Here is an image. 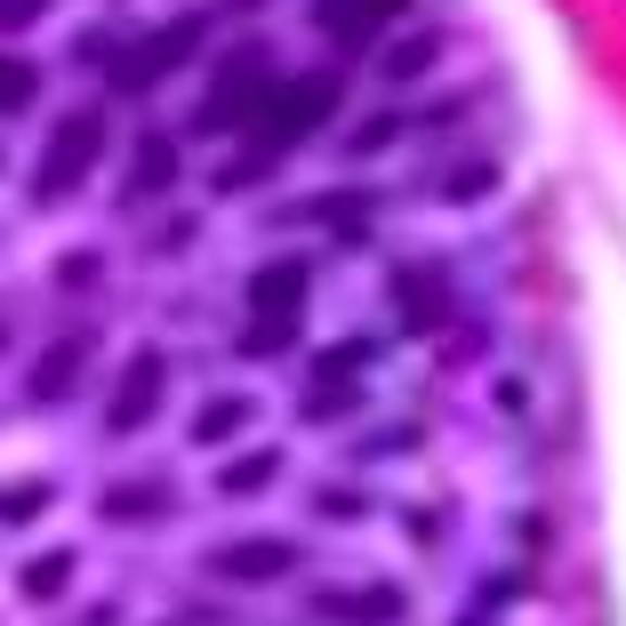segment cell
Here are the masks:
<instances>
[{"label": "cell", "mask_w": 626, "mask_h": 626, "mask_svg": "<svg viewBox=\"0 0 626 626\" xmlns=\"http://www.w3.org/2000/svg\"><path fill=\"white\" fill-rule=\"evenodd\" d=\"M330 113H337V73H306V80H281V89H266V105H257V120H250L257 161L306 145V137H314Z\"/></svg>", "instance_id": "1"}, {"label": "cell", "mask_w": 626, "mask_h": 626, "mask_svg": "<svg viewBox=\"0 0 626 626\" xmlns=\"http://www.w3.org/2000/svg\"><path fill=\"white\" fill-rule=\"evenodd\" d=\"M266 89H273V65H266V49H233V65L217 73V89H209V97H201L193 129H201V137L250 129V120H257V105H266Z\"/></svg>", "instance_id": "2"}, {"label": "cell", "mask_w": 626, "mask_h": 626, "mask_svg": "<svg viewBox=\"0 0 626 626\" xmlns=\"http://www.w3.org/2000/svg\"><path fill=\"white\" fill-rule=\"evenodd\" d=\"M97 153H105V113L97 105H80L56 120V137H49V153H40V169H33V193L40 201H65L80 177L97 169Z\"/></svg>", "instance_id": "3"}, {"label": "cell", "mask_w": 626, "mask_h": 626, "mask_svg": "<svg viewBox=\"0 0 626 626\" xmlns=\"http://www.w3.org/2000/svg\"><path fill=\"white\" fill-rule=\"evenodd\" d=\"M201 33H209L201 16H177V25H161L153 40H137V49H129V65H113V89H153L161 73H177V65H186V56L201 49Z\"/></svg>", "instance_id": "4"}, {"label": "cell", "mask_w": 626, "mask_h": 626, "mask_svg": "<svg viewBox=\"0 0 626 626\" xmlns=\"http://www.w3.org/2000/svg\"><path fill=\"white\" fill-rule=\"evenodd\" d=\"M297 562H306V554H297L290 538H233V547H217V554H209V571L241 578V587H266V578H290Z\"/></svg>", "instance_id": "5"}, {"label": "cell", "mask_w": 626, "mask_h": 626, "mask_svg": "<svg viewBox=\"0 0 626 626\" xmlns=\"http://www.w3.org/2000/svg\"><path fill=\"white\" fill-rule=\"evenodd\" d=\"M306 290H314L306 257H273V266H257V273H250V314H266V321H297V314H306Z\"/></svg>", "instance_id": "6"}, {"label": "cell", "mask_w": 626, "mask_h": 626, "mask_svg": "<svg viewBox=\"0 0 626 626\" xmlns=\"http://www.w3.org/2000/svg\"><path fill=\"white\" fill-rule=\"evenodd\" d=\"M161 370H169V361H161L153 346L129 361V378H120V394H113V410H105V426H113V434H137V426L161 410Z\"/></svg>", "instance_id": "7"}, {"label": "cell", "mask_w": 626, "mask_h": 626, "mask_svg": "<svg viewBox=\"0 0 626 626\" xmlns=\"http://www.w3.org/2000/svg\"><path fill=\"white\" fill-rule=\"evenodd\" d=\"M394 314H401V330H442V321H450V290H442V281L426 273V266H401L394 273Z\"/></svg>", "instance_id": "8"}, {"label": "cell", "mask_w": 626, "mask_h": 626, "mask_svg": "<svg viewBox=\"0 0 626 626\" xmlns=\"http://www.w3.org/2000/svg\"><path fill=\"white\" fill-rule=\"evenodd\" d=\"M410 0H314V25L330 33V40H346V49H361L386 16H401Z\"/></svg>", "instance_id": "9"}, {"label": "cell", "mask_w": 626, "mask_h": 626, "mask_svg": "<svg viewBox=\"0 0 626 626\" xmlns=\"http://www.w3.org/2000/svg\"><path fill=\"white\" fill-rule=\"evenodd\" d=\"M361 217H370V193L346 186V193H314V201H290L281 226H346V241H361Z\"/></svg>", "instance_id": "10"}, {"label": "cell", "mask_w": 626, "mask_h": 626, "mask_svg": "<svg viewBox=\"0 0 626 626\" xmlns=\"http://www.w3.org/2000/svg\"><path fill=\"white\" fill-rule=\"evenodd\" d=\"M80 361H89V330L56 337V346L33 361V401H65V394L80 386Z\"/></svg>", "instance_id": "11"}, {"label": "cell", "mask_w": 626, "mask_h": 626, "mask_svg": "<svg viewBox=\"0 0 626 626\" xmlns=\"http://www.w3.org/2000/svg\"><path fill=\"white\" fill-rule=\"evenodd\" d=\"M169 186H177V137L145 129V137H137V161H129V201H153Z\"/></svg>", "instance_id": "12"}, {"label": "cell", "mask_w": 626, "mask_h": 626, "mask_svg": "<svg viewBox=\"0 0 626 626\" xmlns=\"http://www.w3.org/2000/svg\"><path fill=\"white\" fill-rule=\"evenodd\" d=\"M33 97H40V65H33V56H0V120L25 113Z\"/></svg>", "instance_id": "13"}, {"label": "cell", "mask_w": 626, "mask_h": 626, "mask_svg": "<svg viewBox=\"0 0 626 626\" xmlns=\"http://www.w3.org/2000/svg\"><path fill=\"white\" fill-rule=\"evenodd\" d=\"M250 426V394H217L209 410L193 418V442H226V434H241Z\"/></svg>", "instance_id": "14"}, {"label": "cell", "mask_w": 626, "mask_h": 626, "mask_svg": "<svg viewBox=\"0 0 626 626\" xmlns=\"http://www.w3.org/2000/svg\"><path fill=\"white\" fill-rule=\"evenodd\" d=\"M73 587V554L56 547V554H40V562H25V602H56Z\"/></svg>", "instance_id": "15"}, {"label": "cell", "mask_w": 626, "mask_h": 626, "mask_svg": "<svg viewBox=\"0 0 626 626\" xmlns=\"http://www.w3.org/2000/svg\"><path fill=\"white\" fill-rule=\"evenodd\" d=\"M273 467H281L273 450H250V458H233V467H217V490H226V498H241V490H266V482H273Z\"/></svg>", "instance_id": "16"}, {"label": "cell", "mask_w": 626, "mask_h": 626, "mask_svg": "<svg viewBox=\"0 0 626 626\" xmlns=\"http://www.w3.org/2000/svg\"><path fill=\"white\" fill-rule=\"evenodd\" d=\"M153 514H161L153 482H120V490H105V522H153Z\"/></svg>", "instance_id": "17"}, {"label": "cell", "mask_w": 626, "mask_h": 626, "mask_svg": "<svg viewBox=\"0 0 626 626\" xmlns=\"http://www.w3.org/2000/svg\"><path fill=\"white\" fill-rule=\"evenodd\" d=\"M370 361H378L370 337H346V346H330V354L314 361V378H346V370H370Z\"/></svg>", "instance_id": "18"}, {"label": "cell", "mask_w": 626, "mask_h": 626, "mask_svg": "<svg viewBox=\"0 0 626 626\" xmlns=\"http://www.w3.org/2000/svg\"><path fill=\"white\" fill-rule=\"evenodd\" d=\"M434 56H442V49H434V40H401V49L386 56V73H394V80H410V73H426V65H434Z\"/></svg>", "instance_id": "19"}, {"label": "cell", "mask_w": 626, "mask_h": 626, "mask_svg": "<svg viewBox=\"0 0 626 626\" xmlns=\"http://www.w3.org/2000/svg\"><path fill=\"white\" fill-rule=\"evenodd\" d=\"M290 337H297V321H257V330L241 337V354H281Z\"/></svg>", "instance_id": "20"}, {"label": "cell", "mask_w": 626, "mask_h": 626, "mask_svg": "<svg viewBox=\"0 0 626 626\" xmlns=\"http://www.w3.org/2000/svg\"><path fill=\"white\" fill-rule=\"evenodd\" d=\"M33 507H49V490H40V482H25V490H0V522H25Z\"/></svg>", "instance_id": "21"}, {"label": "cell", "mask_w": 626, "mask_h": 626, "mask_svg": "<svg viewBox=\"0 0 626 626\" xmlns=\"http://www.w3.org/2000/svg\"><path fill=\"white\" fill-rule=\"evenodd\" d=\"M354 401H361L354 386H321V394L306 401V418H346V410H354Z\"/></svg>", "instance_id": "22"}, {"label": "cell", "mask_w": 626, "mask_h": 626, "mask_svg": "<svg viewBox=\"0 0 626 626\" xmlns=\"http://www.w3.org/2000/svg\"><path fill=\"white\" fill-rule=\"evenodd\" d=\"M490 177H498V169H482V161H474V169H458V177H450V193H458V201H474Z\"/></svg>", "instance_id": "23"}, {"label": "cell", "mask_w": 626, "mask_h": 626, "mask_svg": "<svg viewBox=\"0 0 626 626\" xmlns=\"http://www.w3.org/2000/svg\"><path fill=\"white\" fill-rule=\"evenodd\" d=\"M40 9H49V0H0V25H9V33H16V25H33V16H40Z\"/></svg>", "instance_id": "24"}]
</instances>
